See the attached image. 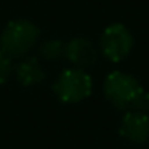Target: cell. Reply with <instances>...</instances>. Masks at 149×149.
Instances as JSON below:
<instances>
[{
	"instance_id": "3",
	"label": "cell",
	"mask_w": 149,
	"mask_h": 149,
	"mask_svg": "<svg viewBox=\"0 0 149 149\" xmlns=\"http://www.w3.org/2000/svg\"><path fill=\"white\" fill-rule=\"evenodd\" d=\"M143 91V87L132 74L114 71L104 80V96L116 109L132 107L135 100Z\"/></svg>"
},
{
	"instance_id": "1",
	"label": "cell",
	"mask_w": 149,
	"mask_h": 149,
	"mask_svg": "<svg viewBox=\"0 0 149 149\" xmlns=\"http://www.w3.org/2000/svg\"><path fill=\"white\" fill-rule=\"evenodd\" d=\"M39 36V27L31 19H13L7 23L0 34V52L10 59L24 58L36 48Z\"/></svg>"
},
{
	"instance_id": "5",
	"label": "cell",
	"mask_w": 149,
	"mask_h": 149,
	"mask_svg": "<svg viewBox=\"0 0 149 149\" xmlns=\"http://www.w3.org/2000/svg\"><path fill=\"white\" fill-rule=\"evenodd\" d=\"M98 55L100 50L96 48V45L84 36L72 37L69 42H66L64 58L72 64V68L87 71L96 64Z\"/></svg>"
},
{
	"instance_id": "7",
	"label": "cell",
	"mask_w": 149,
	"mask_h": 149,
	"mask_svg": "<svg viewBox=\"0 0 149 149\" xmlns=\"http://www.w3.org/2000/svg\"><path fill=\"white\" fill-rule=\"evenodd\" d=\"M15 75L16 80L27 88L40 85L45 80V71L36 56H24L15 68Z\"/></svg>"
},
{
	"instance_id": "6",
	"label": "cell",
	"mask_w": 149,
	"mask_h": 149,
	"mask_svg": "<svg viewBox=\"0 0 149 149\" xmlns=\"http://www.w3.org/2000/svg\"><path fill=\"white\" fill-rule=\"evenodd\" d=\"M119 133L132 144H143L149 139V119L136 111H128L120 120Z\"/></svg>"
},
{
	"instance_id": "2",
	"label": "cell",
	"mask_w": 149,
	"mask_h": 149,
	"mask_svg": "<svg viewBox=\"0 0 149 149\" xmlns=\"http://www.w3.org/2000/svg\"><path fill=\"white\" fill-rule=\"evenodd\" d=\"M93 91V80L84 69H64L53 82V93L61 103L75 104L87 100Z\"/></svg>"
},
{
	"instance_id": "10",
	"label": "cell",
	"mask_w": 149,
	"mask_h": 149,
	"mask_svg": "<svg viewBox=\"0 0 149 149\" xmlns=\"http://www.w3.org/2000/svg\"><path fill=\"white\" fill-rule=\"evenodd\" d=\"M11 72H13L11 59L0 52V85H3L5 82L11 77Z\"/></svg>"
},
{
	"instance_id": "8",
	"label": "cell",
	"mask_w": 149,
	"mask_h": 149,
	"mask_svg": "<svg viewBox=\"0 0 149 149\" xmlns=\"http://www.w3.org/2000/svg\"><path fill=\"white\" fill-rule=\"evenodd\" d=\"M64 47L61 39H47L39 45V55L45 61H58L64 56Z\"/></svg>"
},
{
	"instance_id": "4",
	"label": "cell",
	"mask_w": 149,
	"mask_h": 149,
	"mask_svg": "<svg viewBox=\"0 0 149 149\" xmlns=\"http://www.w3.org/2000/svg\"><path fill=\"white\" fill-rule=\"evenodd\" d=\"M135 39L125 24L112 23L100 36V52L111 63H120L132 53Z\"/></svg>"
},
{
	"instance_id": "9",
	"label": "cell",
	"mask_w": 149,
	"mask_h": 149,
	"mask_svg": "<svg viewBox=\"0 0 149 149\" xmlns=\"http://www.w3.org/2000/svg\"><path fill=\"white\" fill-rule=\"evenodd\" d=\"M132 111H136V112L143 114V116H146L149 119V91L143 90L139 93V96L132 104Z\"/></svg>"
}]
</instances>
